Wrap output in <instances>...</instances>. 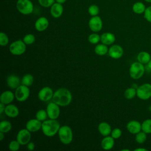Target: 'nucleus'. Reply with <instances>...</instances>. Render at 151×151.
Returning a JSON list of instances; mask_svg holds the SVG:
<instances>
[{
    "label": "nucleus",
    "mask_w": 151,
    "mask_h": 151,
    "mask_svg": "<svg viewBox=\"0 0 151 151\" xmlns=\"http://www.w3.org/2000/svg\"><path fill=\"white\" fill-rule=\"evenodd\" d=\"M5 104L2 103H0V114H2L3 112L5 111Z\"/></svg>",
    "instance_id": "nucleus-42"
},
{
    "label": "nucleus",
    "mask_w": 151,
    "mask_h": 151,
    "mask_svg": "<svg viewBox=\"0 0 151 151\" xmlns=\"http://www.w3.org/2000/svg\"><path fill=\"white\" fill-rule=\"evenodd\" d=\"M4 133L2 132H0V140L1 141H2L4 139Z\"/></svg>",
    "instance_id": "nucleus-44"
},
{
    "label": "nucleus",
    "mask_w": 151,
    "mask_h": 151,
    "mask_svg": "<svg viewBox=\"0 0 151 151\" xmlns=\"http://www.w3.org/2000/svg\"><path fill=\"white\" fill-rule=\"evenodd\" d=\"M42 122L37 119H32L29 120L26 124L25 127L30 132H36L40 129H41Z\"/></svg>",
    "instance_id": "nucleus-14"
},
{
    "label": "nucleus",
    "mask_w": 151,
    "mask_h": 151,
    "mask_svg": "<svg viewBox=\"0 0 151 151\" xmlns=\"http://www.w3.org/2000/svg\"><path fill=\"white\" fill-rule=\"evenodd\" d=\"M109 55L113 59H119L123 55V48L117 44H114L109 48Z\"/></svg>",
    "instance_id": "nucleus-13"
},
{
    "label": "nucleus",
    "mask_w": 151,
    "mask_h": 151,
    "mask_svg": "<svg viewBox=\"0 0 151 151\" xmlns=\"http://www.w3.org/2000/svg\"><path fill=\"white\" fill-rule=\"evenodd\" d=\"M9 42V38L8 35L3 32H1L0 33V45L1 46H5Z\"/></svg>",
    "instance_id": "nucleus-38"
},
{
    "label": "nucleus",
    "mask_w": 151,
    "mask_h": 151,
    "mask_svg": "<svg viewBox=\"0 0 151 151\" xmlns=\"http://www.w3.org/2000/svg\"><path fill=\"white\" fill-rule=\"evenodd\" d=\"M124 150H126V151H129V149H122V151H124Z\"/></svg>",
    "instance_id": "nucleus-48"
},
{
    "label": "nucleus",
    "mask_w": 151,
    "mask_h": 151,
    "mask_svg": "<svg viewBox=\"0 0 151 151\" xmlns=\"http://www.w3.org/2000/svg\"><path fill=\"white\" fill-rule=\"evenodd\" d=\"M10 52L14 55L23 54L26 51V44L23 40H18L12 42L9 48Z\"/></svg>",
    "instance_id": "nucleus-6"
},
{
    "label": "nucleus",
    "mask_w": 151,
    "mask_h": 151,
    "mask_svg": "<svg viewBox=\"0 0 151 151\" xmlns=\"http://www.w3.org/2000/svg\"><path fill=\"white\" fill-rule=\"evenodd\" d=\"M88 12L91 17L97 16L100 12L99 7L97 5L92 4L88 6Z\"/></svg>",
    "instance_id": "nucleus-32"
},
{
    "label": "nucleus",
    "mask_w": 151,
    "mask_h": 151,
    "mask_svg": "<svg viewBox=\"0 0 151 151\" xmlns=\"http://www.w3.org/2000/svg\"><path fill=\"white\" fill-rule=\"evenodd\" d=\"M27 148L28 150L32 151L35 149V145L33 142H29L27 145Z\"/></svg>",
    "instance_id": "nucleus-41"
},
{
    "label": "nucleus",
    "mask_w": 151,
    "mask_h": 151,
    "mask_svg": "<svg viewBox=\"0 0 151 151\" xmlns=\"http://www.w3.org/2000/svg\"><path fill=\"white\" fill-rule=\"evenodd\" d=\"M16 7L19 13L25 15L32 14L34 11V4L31 0H18Z\"/></svg>",
    "instance_id": "nucleus-4"
},
{
    "label": "nucleus",
    "mask_w": 151,
    "mask_h": 151,
    "mask_svg": "<svg viewBox=\"0 0 151 151\" xmlns=\"http://www.w3.org/2000/svg\"><path fill=\"white\" fill-rule=\"evenodd\" d=\"M147 139V136L146 133H145L144 132H139L137 134H136V137H135V140L137 143L139 144H142Z\"/></svg>",
    "instance_id": "nucleus-31"
},
{
    "label": "nucleus",
    "mask_w": 151,
    "mask_h": 151,
    "mask_svg": "<svg viewBox=\"0 0 151 151\" xmlns=\"http://www.w3.org/2000/svg\"><path fill=\"white\" fill-rule=\"evenodd\" d=\"M66 1L67 0H55V2H57V3H59V4H64L66 2Z\"/></svg>",
    "instance_id": "nucleus-43"
},
{
    "label": "nucleus",
    "mask_w": 151,
    "mask_h": 151,
    "mask_svg": "<svg viewBox=\"0 0 151 151\" xmlns=\"http://www.w3.org/2000/svg\"><path fill=\"white\" fill-rule=\"evenodd\" d=\"M142 130L146 134L151 133V119H146L142 123Z\"/></svg>",
    "instance_id": "nucleus-30"
},
{
    "label": "nucleus",
    "mask_w": 151,
    "mask_h": 151,
    "mask_svg": "<svg viewBox=\"0 0 151 151\" xmlns=\"http://www.w3.org/2000/svg\"><path fill=\"white\" fill-rule=\"evenodd\" d=\"M126 128L129 133L136 134L142 130V124L138 121L131 120L127 123Z\"/></svg>",
    "instance_id": "nucleus-18"
},
{
    "label": "nucleus",
    "mask_w": 151,
    "mask_h": 151,
    "mask_svg": "<svg viewBox=\"0 0 151 151\" xmlns=\"http://www.w3.org/2000/svg\"><path fill=\"white\" fill-rule=\"evenodd\" d=\"M108 51H109V48L107 45H105L103 43L97 44L94 48L95 53L100 56L106 54L107 53H108Z\"/></svg>",
    "instance_id": "nucleus-26"
},
{
    "label": "nucleus",
    "mask_w": 151,
    "mask_h": 151,
    "mask_svg": "<svg viewBox=\"0 0 151 151\" xmlns=\"http://www.w3.org/2000/svg\"><path fill=\"white\" fill-rule=\"evenodd\" d=\"M114 145V139L111 136H105L101 142V147L106 150L111 149Z\"/></svg>",
    "instance_id": "nucleus-22"
},
{
    "label": "nucleus",
    "mask_w": 151,
    "mask_h": 151,
    "mask_svg": "<svg viewBox=\"0 0 151 151\" xmlns=\"http://www.w3.org/2000/svg\"><path fill=\"white\" fill-rule=\"evenodd\" d=\"M147 68H149L150 70H151V60L148 62V63L147 64Z\"/></svg>",
    "instance_id": "nucleus-46"
},
{
    "label": "nucleus",
    "mask_w": 151,
    "mask_h": 151,
    "mask_svg": "<svg viewBox=\"0 0 151 151\" xmlns=\"http://www.w3.org/2000/svg\"><path fill=\"white\" fill-rule=\"evenodd\" d=\"M50 14L54 18H58L63 14L64 8L63 4L55 2L51 7H50Z\"/></svg>",
    "instance_id": "nucleus-16"
},
{
    "label": "nucleus",
    "mask_w": 151,
    "mask_h": 151,
    "mask_svg": "<svg viewBox=\"0 0 151 151\" xmlns=\"http://www.w3.org/2000/svg\"><path fill=\"white\" fill-rule=\"evenodd\" d=\"M30 91L28 86L24 85H20L15 89V96L17 101L22 102L28 99L29 96Z\"/></svg>",
    "instance_id": "nucleus-8"
},
{
    "label": "nucleus",
    "mask_w": 151,
    "mask_h": 151,
    "mask_svg": "<svg viewBox=\"0 0 151 151\" xmlns=\"http://www.w3.org/2000/svg\"><path fill=\"white\" fill-rule=\"evenodd\" d=\"M146 2H149V3H151V0H145Z\"/></svg>",
    "instance_id": "nucleus-47"
},
{
    "label": "nucleus",
    "mask_w": 151,
    "mask_h": 151,
    "mask_svg": "<svg viewBox=\"0 0 151 151\" xmlns=\"http://www.w3.org/2000/svg\"><path fill=\"white\" fill-rule=\"evenodd\" d=\"M145 68L143 64L137 62L133 63L129 68L130 76L133 79H139L144 74Z\"/></svg>",
    "instance_id": "nucleus-5"
},
{
    "label": "nucleus",
    "mask_w": 151,
    "mask_h": 151,
    "mask_svg": "<svg viewBox=\"0 0 151 151\" xmlns=\"http://www.w3.org/2000/svg\"><path fill=\"white\" fill-rule=\"evenodd\" d=\"M145 18L150 23H151V5L147 7L144 12Z\"/></svg>",
    "instance_id": "nucleus-40"
},
{
    "label": "nucleus",
    "mask_w": 151,
    "mask_h": 151,
    "mask_svg": "<svg viewBox=\"0 0 151 151\" xmlns=\"http://www.w3.org/2000/svg\"><path fill=\"white\" fill-rule=\"evenodd\" d=\"M134 150L135 151H147V150L146 149H144V148H137V149H134Z\"/></svg>",
    "instance_id": "nucleus-45"
},
{
    "label": "nucleus",
    "mask_w": 151,
    "mask_h": 151,
    "mask_svg": "<svg viewBox=\"0 0 151 151\" xmlns=\"http://www.w3.org/2000/svg\"><path fill=\"white\" fill-rule=\"evenodd\" d=\"M14 98H15V94H14L11 91L6 90L2 92L1 94L0 101L1 103L7 105L12 103Z\"/></svg>",
    "instance_id": "nucleus-20"
},
{
    "label": "nucleus",
    "mask_w": 151,
    "mask_h": 151,
    "mask_svg": "<svg viewBox=\"0 0 151 151\" xmlns=\"http://www.w3.org/2000/svg\"><path fill=\"white\" fill-rule=\"evenodd\" d=\"M88 41L92 44H96L100 41V36L97 33H92L88 35Z\"/></svg>",
    "instance_id": "nucleus-34"
},
{
    "label": "nucleus",
    "mask_w": 151,
    "mask_h": 151,
    "mask_svg": "<svg viewBox=\"0 0 151 151\" xmlns=\"http://www.w3.org/2000/svg\"><path fill=\"white\" fill-rule=\"evenodd\" d=\"M20 83H21V80L19 77L15 74L8 76L6 78L7 86L11 89H16L20 86Z\"/></svg>",
    "instance_id": "nucleus-17"
},
{
    "label": "nucleus",
    "mask_w": 151,
    "mask_h": 151,
    "mask_svg": "<svg viewBox=\"0 0 151 151\" xmlns=\"http://www.w3.org/2000/svg\"><path fill=\"white\" fill-rule=\"evenodd\" d=\"M20 143L16 140H12L9 143V149L11 151H17L19 150L20 147Z\"/></svg>",
    "instance_id": "nucleus-36"
},
{
    "label": "nucleus",
    "mask_w": 151,
    "mask_h": 151,
    "mask_svg": "<svg viewBox=\"0 0 151 151\" xmlns=\"http://www.w3.org/2000/svg\"><path fill=\"white\" fill-rule=\"evenodd\" d=\"M54 95L52 89L50 87H44L38 93V97L41 101H47L52 99Z\"/></svg>",
    "instance_id": "nucleus-12"
},
{
    "label": "nucleus",
    "mask_w": 151,
    "mask_h": 151,
    "mask_svg": "<svg viewBox=\"0 0 151 151\" xmlns=\"http://www.w3.org/2000/svg\"><path fill=\"white\" fill-rule=\"evenodd\" d=\"M12 129V124L8 120H3L0 123V132L4 133H8Z\"/></svg>",
    "instance_id": "nucleus-27"
},
{
    "label": "nucleus",
    "mask_w": 151,
    "mask_h": 151,
    "mask_svg": "<svg viewBox=\"0 0 151 151\" xmlns=\"http://www.w3.org/2000/svg\"><path fill=\"white\" fill-rule=\"evenodd\" d=\"M35 28L39 32H42L47 29L49 26L48 19L45 17H41L38 18L34 24Z\"/></svg>",
    "instance_id": "nucleus-15"
},
{
    "label": "nucleus",
    "mask_w": 151,
    "mask_h": 151,
    "mask_svg": "<svg viewBox=\"0 0 151 151\" xmlns=\"http://www.w3.org/2000/svg\"><path fill=\"white\" fill-rule=\"evenodd\" d=\"M145 5L142 2H136L132 6V10L136 14H142L146 10Z\"/></svg>",
    "instance_id": "nucleus-25"
},
{
    "label": "nucleus",
    "mask_w": 151,
    "mask_h": 151,
    "mask_svg": "<svg viewBox=\"0 0 151 151\" xmlns=\"http://www.w3.org/2000/svg\"><path fill=\"white\" fill-rule=\"evenodd\" d=\"M39 4L44 8L51 7L55 2V0H38Z\"/></svg>",
    "instance_id": "nucleus-37"
},
{
    "label": "nucleus",
    "mask_w": 151,
    "mask_h": 151,
    "mask_svg": "<svg viewBox=\"0 0 151 151\" xmlns=\"http://www.w3.org/2000/svg\"><path fill=\"white\" fill-rule=\"evenodd\" d=\"M4 112H5V114L8 117L11 118L17 117L19 114V111L18 108L15 105L11 103L9 104H7L6 106H5Z\"/></svg>",
    "instance_id": "nucleus-19"
},
{
    "label": "nucleus",
    "mask_w": 151,
    "mask_h": 151,
    "mask_svg": "<svg viewBox=\"0 0 151 151\" xmlns=\"http://www.w3.org/2000/svg\"><path fill=\"white\" fill-rule=\"evenodd\" d=\"M60 127V124L57 119H50L42 122L41 130L45 136L52 137L58 132Z\"/></svg>",
    "instance_id": "nucleus-2"
},
{
    "label": "nucleus",
    "mask_w": 151,
    "mask_h": 151,
    "mask_svg": "<svg viewBox=\"0 0 151 151\" xmlns=\"http://www.w3.org/2000/svg\"><path fill=\"white\" fill-rule=\"evenodd\" d=\"M98 130L102 136H107L111 134V128L108 123L103 122L99 123L98 126Z\"/></svg>",
    "instance_id": "nucleus-23"
},
{
    "label": "nucleus",
    "mask_w": 151,
    "mask_h": 151,
    "mask_svg": "<svg viewBox=\"0 0 151 151\" xmlns=\"http://www.w3.org/2000/svg\"><path fill=\"white\" fill-rule=\"evenodd\" d=\"M48 117L47 111L43 109L39 110L35 114V118L41 122H44Z\"/></svg>",
    "instance_id": "nucleus-33"
},
{
    "label": "nucleus",
    "mask_w": 151,
    "mask_h": 151,
    "mask_svg": "<svg viewBox=\"0 0 151 151\" xmlns=\"http://www.w3.org/2000/svg\"><path fill=\"white\" fill-rule=\"evenodd\" d=\"M58 137L60 142L64 145H68L71 143L73 139V131L71 127L67 125L60 127L58 132Z\"/></svg>",
    "instance_id": "nucleus-3"
},
{
    "label": "nucleus",
    "mask_w": 151,
    "mask_h": 151,
    "mask_svg": "<svg viewBox=\"0 0 151 151\" xmlns=\"http://www.w3.org/2000/svg\"><path fill=\"white\" fill-rule=\"evenodd\" d=\"M31 132L25 129H21L17 134V140L21 145H27L31 140Z\"/></svg>",
    "instance_id": "nucleus-11"
},
{
    "label": "nucleus",
    "mask_w": 151,
    "mask_h": 151,
    "mask_svg": "<svg viewBox=\"0 0 151 151\" xmlns=\"http://www.w3.org/2000/svg\"><path fill=\"white\" fill-rule=\"evenodd\" d=\"M124 97L128 100H131L133 99L136 95V89L133 87H130L127 88L124 93Z\"/></svg>",
    "instance_id": "nucleus-29"
},
{
    "label": "nucleus",
    "mask_w": 151,
    "mask_h": 151,
    "mask_svg": "<svg viewBox=\"0 0 151 151\" xmlns=\"http://www.w3.org/2000/svg\"><path fill=\"white\" fill-rule=\"evenodd\" d=\"M46 111L49 119H57L59 117L60 113V106L53 101L47 104Z\"/></svg>",
    "instance_id": "nucleus-9"
},
{
    "label": "nucleus",
    "mask_w": 151,
    "mask_h": 151,
    "mask_svg": "<svg viewBox=\"0 0 151 151\" xmlns=\"http://www.w3.org/2000/svg\"><path fill=\"white\" fill-rule=\"evenodd\" d=\"M23 41L25 42L26 45H31L35 41V37L34 35L32 34H26L22 39Z\"/></svg>",
    "instance_id": "nucleus-35"
},
{
    "label": "nucleus",
    "mask_w": 151,
    "mask_h": 151,
    "mask_svg": "<svg viewBox=\"0 0 151 151\" xmlns=\"http://www.w3.org/2000/svg\"><path fill=\"white\" fill-rule=\"evenodd\" d=\"M72 98L71 93L69 90L66 88H60L54 93L52 100L58 106L64 107L71 103Z\"/></svg>",
    "instance_id": "nucleus-1"
},
{
    "label": "nucleus",
    "mask_w": 151,
    "mask_h": 151,
    "mask_svg": "<svg viewBox=\"0 0 151 151\" xmlns=\"http://www.w3.org/2000/svg\"><path fill=\"white\" fill-rule=\"evenodd\" d=\"M136 95L141 100H146L151 97V84L145 83L137 87Z\"/></svg>",
    "instance_id": "nucleus-7"
},
{
    "label": "nucleus",
    "mask_w": 151,
    "mask_h": 151,
    "mask_svg": "<svg viewBox=\"0 0 151 151\" xmlns=\"http://www.w3.org/2000/svg\"><path fill=\"white\" fill-rule=\"evenodd\" d=\"M137 61L143 64H147L148 62L151 60L150 55L146 51H142L139 52L137 56Z\"/></svg>",
    "instance_id": "nucleus-24"
},
{
    "label": "nucleus",
    "mask_w": 151,
    "mask_h": 151,
    "mask_svg": "<svg viewBox=\"0 0 151 151\" xmlns=\"http://www.w3.org/2000/svg\"><path fill=\"white\" fill-rule=\"evenodd\" d=\"M88 27L93 32H99L103 28V21L101 18L98 15L91 17L88 21Z\"/></svg>",
    "instance_id": "nucleus-10"
},
{
    "label": "nucleus",
    "mask_w": 151,
    "mask_h": 151,
    "mask_svg": "<svg viewBox=\"0 0 151 151\" xmlns=\"http://www.w3.org/2000/svg\"><path fill=\"white\" fill-rule=\"evenodd\" d=\"M122 132L119 128H115L111 132V136L114 139H119L122 136Z\"/></svg>",
    "instance_id": "nucleus-39"
},
{
    "label": "nucleus",
    "mask_w": 151,
    "mask_h": 151,
    "mask_svg": "<svg viewBox=\"0 0 151 151\" xmlns=\"http://www.w3.org/2000/svg\"><path fill=\"white\" fill-rule=\"evenodd\" d=\"M34 82V77L30 74L24 75L21 79V84L26 86H31Z\"/></svg>",
    "instance_id": "nucleus-28"
},
{
    "label": "nucleus",
    "mask_w": 151,
    "mask_h": 151,
    "mask_svg": "<svg viewBox=\"0 0 151 151\" xmlns=\"http://www.w3.org/2000/svg\"><path fill=\"white\" fill-rule=\"evenodd\" d=\"M116 40L115 35L111 32H104L100 35L101 42L105 45H111Z\"/></svg>",
    "instance_id": "nucleus-21"
}]
</instances>
